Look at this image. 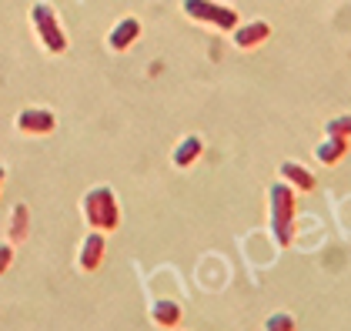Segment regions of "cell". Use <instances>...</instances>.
Here are the masks:
<instances>
[{"instance_id": "obj_8", "label": "cell", "mask_w": 351, "mask_h": 331, "mask_svg": "<svg viewBox=\"0 0 351 331\" xmlns=\"http://www.w3.org/2000/svg\"><path fill=\"white\" fill-rule=\"evenodd\" d=\"M101 258H104V234H101V231H94V234L84 241V248H81V268L84 271H94V268L101 265Z\"/></svg>"}, {"instance_id": "obj_5", "label": "cell", "mask_w": 351, "mask_h": 331, "mask_svg": "<svg viewBox=\"0 0 351 331\" xmlns=\"http://www.w3.org/2000/svg\"><path fill=\"white\" fill-rule=\"evenodd\" d=\"M17 127H21L24 134H51V131H54V114H51V110L30 108L17 117Z\"/></svg>"}, {"instance_id": "obj_7", "label": "cell", "mask_w": 351, "mask_h": 331, "mask_svg": "<svg viewBox=\"0 0 351 331\" xmlns=\"http://www.w3.org/2000/svg\"><path fill=\"white\" fill-rule=\"evenodd\" d=\"M271 27L265 21H254V24H244V27H234V44L241 47V51H251V47H258L261 40H268Z\"/></svg>"}, {"instance_id": "obj_1", "label": "cell", "mask_w": 351, "mask_h": 331, "mask_svg": "<svg viewBox=\"0 0 351 331\" xmlns=\"http://www.w3.org/2000/svg\"><path fill=\"white\" fill-rule=\"evenodd\" d=\"M271 231H274L281 248H288L295 238V197L285 184L271 188Z\"/></svg>"}, {"instance_id": "obj_10", "label": "cell", "mask_w": 351, "mask_h": 331, "mask_svg": "<svg viewBox=\"0 0 351 331\" xmlns=\"http://www.w3.org/2000/svg\"><path fill=\"white\" fill-rule=\"evenodd\" d=\"M345 147H348V138H335V134H331V140L318 147V161H322V164L341 161V158H345Z\"/></svg>"}, {"instance_id": "obj_15", "label": "cell", "mask_w": 351, "mask_h": 331, "mask_svg": "<svg viewBox=\"0 0 351 331\" xmlns=\"http://www.w3.org/2000/svg\"><path fill=\"white\" fill-rule=\"evenodd\" d=\"M0 181H3V167H0Z\"/></svg>"}, {"instance_id": "obj_14", "label": "cell", "mask_w": 351, "mask_h": 331, "mask_svg": "<svg viewBox=\"0 0 351 331\" xmlns=\"http://www.w3.org/2000/svg\"><path fill=\"white\" fill-rule=\"evenodd\" d=\"M10 258H14V248H10V245H0V275L7 271V265H10Z\"/></svg>"}, {"instance_id": "obj_2", "label": "cell", "mask_w": 351, "mask_h": 331, "mask_svg": "<svg viewBox=\"0 0 351 331\" xmlns=\"http://www.w3.org/2000/svg\"><path fill=\"white\" fill-rule=\"evenodd\" d=\"M84 214H87L94 231H114L117 221H121V208H117V201L108 188H97L84 197Z\"/></svg>"}, {"instance_id": "obj_3", "label": "cell", "mask_w": 351, "mask_h": 331, "mask_svg": "<svg viewBox=\"0 0 351 331\" xmlns=\"http://www.w3.org/2000/svg\"><path fill=\"white\" fill-rule=\"evenodd\" d=\"M30 17H34V27L40 34V40H44V47L51 51V54H60V51H67V37H64V30L57 24V14L51 3H37L34 10H30Z\"/></svg>"}, {"instance_id": "obj_11", "label": "cell", "mask_w": 351, "mask_h": 331, "mask_svg": "<svg viewBox=\"0 0 351 331\" xmlns=\"http://www.w3.org/2000/svg\"><path fill=\"white\" fill-rule=\"evenodd\" d=\"M281 177H288V181H295L301 191H311L315 188V174L311 171H304V167H298V164H281Z\"/></svg>"}, {"instance_id": "obj_12", "label": "cell", "mask_w": 351, "mask_h": 331, "mask_svg": "<svg viewBox=\"0 0 351 331\" xmlns=\"http://www.w3.org/2000/svg\"><path fill=\"white\" fill-rule=\"evenodd\" d=\"M154 321H158L161 328H174V325L181 321V308L174 302H158L154 304Z\"/></svg>"}, {"instance_id": "obj_6", "label": "cell", "mask_w": 351, "mask_h": 331, "mask_svg": "<svg viewBox=\"0 0 351 331\" xmlns=\"http://www.w3.org/2000/svg\"><path fill=\"white\" fill-rule=\"evenodd\" d=\"M137 34H141V24H137V17H124L117 27L110 30V37H108V44H110V51H128L131 44L137 40Z\"/></svg>"}, {"instance_id": "obj_9", "label": "cell", "mask_w": 351, "mask_h": 331, "mask_svg": "<svg viewBox=\"0 0 351 331\" xmlns=\"http://www.w3.org/2000/svg\"><path fill=\"white\" fill-rule=\"evenodd\" d=\"M201 151H204V144H201V138H184V140H181V147L174 151V164H178V167L194 164V161L201 158Z\"/></svg>"}, {"instance_id": "obj_4", "label": "cell", "mask_w": 351, "mask_h": 331, "mask_svg": "<svg viewBox=\"0 0 351 331\" xmlns=\"http://www.w3.org/2000/svg\"><path fill=\"white\" fill-rule=\"evenodd\" d=\"M184 10H188L194 21H204V24H211V27H221V30L238 27V10H234V7H224V3H211V0H184Z\"/></svg>"}, {"instance_id": "obj_13", "label": "cell", "mask_w": 351, "mask_h": 331, "mask_svg": "<svg viewBox=\"0 0 351 331\" xmlns=\"http://www.w3.org/2000/svg\"><path fill=\"white\" fill-rule=\"evenodd\" d=\"M328 134H338V138H348V117H338L328 124Z\"/></svg>"}]
</instances>
